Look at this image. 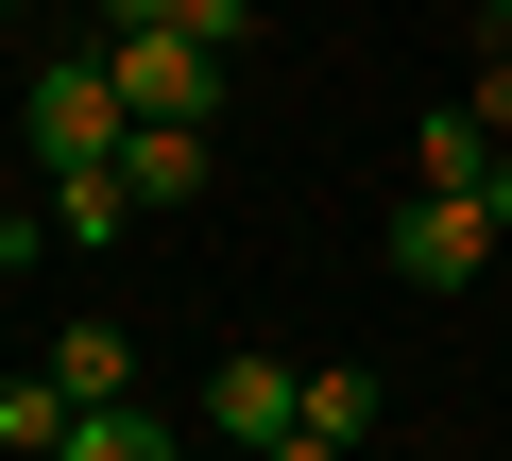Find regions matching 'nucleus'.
I'll use <instances>...</instances> for the list:
<instances>
[{
	"mask_svg": "<svg viewBox=\"0 0 512 461\" xmlns=\"http://www.w3.org/2000/svg\"><path fill=\"white\" fill-rule=\"evenodd\" d=\"M103 69H120L137 120H222V35L171 18V0H120V18H103Z\"/></svg>",
	"mask_w": 512,
	"mask_h": 461,
	"instance_id": "nucleus-1",
	"label": "nucleus"
},
{
	"mask_svg": "<svg viewBox=\"0 0 512 461\" xmlns=\"http://www.w3.org/2000/svg\"><path fill=\"white\" fill-rule=\"evenodd\" d=\"M376 257H393L410 291H478V274H512V222H495V188H410V205L376 222Z\"/></svg>",
	"mask_w": 512,
	"mask_h": 461,
	"instance_id": "nucleus-2",
	"label": "nucleus"
},
{
	"mask_svg": "<svg viewBox=\"0 0 512 461\" xmlns=\"http://www.w3.org/2000/svg\"><path fill=\"white\" fill-rule=\"evenodd\" d=\"M18 137H35V171H86V154H120V137H137V103H120L103 35H86V52H52V69L18 86Z\"/></svg>",
	"mask_w": 512,
	"mask_h": 461,
	"instance_id": "nucleus-3",
	"label": "nucleus"
},
{
	"mask_svg": "<svg viewBox=\"0 0 512 461\" xmlns=\"http://www.w3.org/2000/svg\"><path fill=\"white\" fill-rule=\"evenodd\" d=\"M291 410H308V359H274V342L205 359V444H291Z\"/></svg>",
	"mask_w": 512,
	"mask_h": 461,
	"instance_id": "nucleus-4",
	"label": "nucleus"
},
{
	"mask_svg": "<svg viewBox=\"0 0 512 461\" xmlns=\"http://www.w3.org/2000/svg\"><path fill=\"white\" fill-rule=\"evenodd\" d=\"M376 427H393L376 359H308V410H291V444H308V461H342V444H376Z\"/></svg>",
	"mask_w": 512,
	"mask_h": 461,
	"instance_id": "nucleus-5",
	"label": "nucleus"
},
{
	"mask_svg": "<svg viewBox=\"0 0 512 461\" xmlns=\"http://www.w3.org/2000/svg\"><path fill=\"white\" fill-rule=\"evenodd\" d=\"M205 137H222V120H137V137H120V171H137V205H154V222H171V205H205Z\"/></svg>",
	"mask_w": 512,
	"mask_h": 461,
	"instance_id": "nucleus-6",
	"label": "nucleus"
},
{
	"mask_svg": "<svg viewBox=\"0 0 512 461\" xmlns=\"http://www.w3.org/2000/svg\"><path fill=\"white\" fill-rule=\"evenodd\" d=\"M410 188H495V120L478 103H427L410 120Z\"/></svg>",
	"mask_w": 512,
	"mask_h": 461,
	"instance_id": "nucleus-7",
	"label": "nucleus"
},
{
	"mask_svg": "<svg viewBox=\"0 0 512 461\" xmlns=\"http://www.w3.org/2000/svg\"><path fill=\"white\" fill-rule=\"evenodd\" d=\"M69 410H86V393H69L52 359H35V376H0V444H18V461H69Z\"/></svg>",
	"mask_w": 512,
	"mask_h": 461,
	"instance_id": "nucleus-8",
	"label": "nucleus"
},
{
	"mask_svg": "<svg viewBox=\"0 0 512 461\" xmlns=\"http://www.w3.org/2000/svg\"><path fill=\"white\" fill-rule=\"evenodd\" d=\"M171 444H188L171 410H120V393H86V410H69V461H171Z\"/></svg>",
	"mask_w": 512,
	"mask_h": 461,
	"instance_id": "nucleus-9",
	"label": "nucleus"
},
{
	"mask_svg": "<svg viewBox=\"0 0 512 461\" xmlns=\"http://www.w3.org/2000/svg\"><path fill=\"white\" fill-rule=\"evenodd\" d=\"M52 376L69 393H137V325H52Z\"/></svg>",
	"mask_w": 512,
	"mask_h": 461,
	"instance_id": "nucleus-10",
	"label": "nucleus"
},
{
	"mask_svg": "<svg viewBox=\"0 0 512 461\" xmlns=\"http://www.w3.org/2000/svg\"><path fill=\"white\" fill-rule=\"evenodd\" d=\"M0 274H52V205H35L18 171H0Z\"/></svg>",
	"mask_w": 512,
	"mask_h": 461,
	"instance_id": "nucleus-11",
	"label": "nucleus"
},
{
	"mask_svg": "<svg viewBox=\"0 0 512 461\" xmlns=\"http://www.w3.org/2000/svg\"><path fill=\"white\" fill-rule=\"evenodd\" d=\"M461 103H478V120L512 137V35H478V86H461Z\"/></svg>",
	"mask_w": 512,
	"mask_h": 461,
	"instance_id": "nucleus-12",
	"label": "nucleus"
},
{
	"mask_svg": "<svg viewBox=\"0 0 512 461\" xmlns=\"http://www.w3.org/2000/svg\"><path fill=\"white\" fill-rule=\"evenodd\" d=\"M461 18H478V35H512V0H461Z\"/></svg>",
	"mask_w": 512,
	"mask_h": 461,
	"instance_id": "nucleus-13",
	"label": "nucleus"
}]
</instances>
